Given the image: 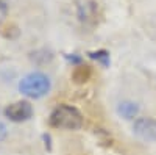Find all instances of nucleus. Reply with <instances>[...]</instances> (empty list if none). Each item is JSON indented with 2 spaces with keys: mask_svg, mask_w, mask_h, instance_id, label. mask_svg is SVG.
Listing matches in <instances>:
<instances>
[{
  "mask_svg": "<svg viewBox=\"0 0 156 155\" xmlns=\"http://www.w3.org/2000/svg\"><path fill=\"white\" fill-rule=\"evenodd\" d=\"M48 124L62 130H78L83 125V114L72 105H58L50 114Z\"/></svg>",
  "mask_w": 156,
  "mask_h": 155,
  "instance_id": "obj_1",
  "label": "nucleus"
},
{
  "mask_svg": "<svg viewBox=\"0 0 156 155\" xmlns=\"http://www.w3.org/2000/svg\"><path fill=\"white\" fill-rule=\"evenodd\" d=\"M51 88L50 79L42 72H31L19 82V91L30 99L44 97Z\"/></svg>",
  "mask_w": 156,
  "mask_h": 155,
  "instance_id": "obj_2",
  "label": "nucleus"
},
{
  "mask_svg": "<svg viewBox=\"0 0 156 155\" xmlns=\"http://www.w3.org/2000/svg\"><path fill=\"white\" fill-rule=\"evenodd\" d=\"M5 116L12 122H25L33 116V107L27 100H19L9 103L5 108Z\"/></svg>",
  "mask_w": 156,
  "mask_h": 155,
  "instance_id": "obj_3",
  "label": "nucleus"
},
{
  "mask_svg": "<svg viewBox=\"0 0 156 155\" xmlns=\"http://www.w3.org/2000/svg\"><path fill=\"white\" fill-rule=\"evenodd\" d=\"M133 132L142 141H156V119L139 118L133 124Z\"/></svg>",
  "mask_w": 156,
  "mask_h": 155,
  "instance_id": "obj_4",
  "label": "nucleus"
},
{
  "mask_svg": "<svg viewBox=\"0 0 156 155\" xmlns=\"http://www.w3.org/2000/svg\"><path fill=\"white\" fill-rule=\"evenodd\" d=\"M92 77V68L87 64H76L75 69L72 71V82L76 85H83L90 80Z\"/></svg>",
  "mask_w": 156,
  "mask_h": 155,
  "instance_id": "obj_5",
  "label": "nucleus"
},
{
  "mask_svg": "<svg viewBox=\"0 0 156 155\" xmlns=\"http://www.w3.org/2000/svg\"><path fill=\"white\" fill-rule=\"evenodd\" d=\"M78 17L81 22H94L97 17V5L94 2H84L78 6Z\"/></svg>",
  "mask_w": 156,
  "mask_h": 155,
  "instance_id": "obj_6",
  "label": "nucleus"
},
{
  "mask_svg": "<svg viewBox=\"0 0 156 155\" xmlns=\"http://www.w3.org/2000/svg\"><path fill=\"white\" fill-rule=\"evenodd\" d=\"M117 113H119L123 119H133L139 113V107L134 102L125 100V102H120L119 105H117Z\"/></svg>",
  "mask_w": 156,
  "mask_h": 155,
  "instance_id": "obj_7",
  "label": "nucleus"
},
{
  "mask_svg": "<svg viewBox=\"0 0 156 155\" xmlns=\"http://www.w3.org/2000/svg\"><path fill=\"white\" fill-rule=\"evenodd\" d=\"M92 60H95V61H98L103 68H109V63H111V60H109V54L106 50H97V52H89L87 54Z\"/></svg>",
  "mask_w": 156,
  "mask_h": 155,
  "instance_id": "obj_8",
  "label": "nucleus"
},
{
  "mask_svg": "<svg viewBox=\"0 0 156 155\" xmlns=\"http://www.w3.org/2000/svg\"><path fill=\"white\" fill-rule=\"evenodd\" d=\"M8 14V5L3 2V0H0V22H2Z\"/></svg>",
  "mask_w": 156,
  "mask_h": 155,
  "instance_id": "obj_9",
  "label": "nucleus"
}]
</instances>
